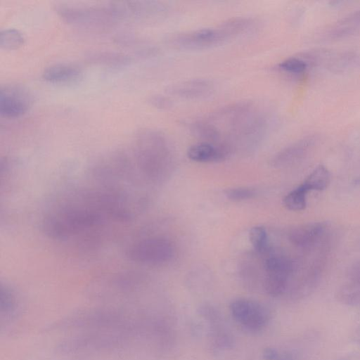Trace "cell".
Returning a JSON list of instances; mask_svg holds the SVG:
<instances>
[{
  "label": "cell",
  "instance_id": "11",
  "mask_svg": "<svg viewBox=\"0 0 360 360\" xmlns=\"http://www.w3.org/2000/svg\"><path fill=\"white\" fill-rule=\"evenodd\" d=\"M214 89L212 82L205 79H191L173 84L168 92L186 99H200L208 96Z\"/></svg>",
  "mask_w": 360,
  "mask_h": 360
},
{
  "label": "cell",
  "instance_id": "1",
  "mask_svg": "<svg viewBox=\"0 0 360 360\" xmlns=\"http://www.w3.org/2000/svg\"><path fill=\"white\" fill-rule=\"evenodd\" d=\"M117 222L104 195L95 187L70 193L45 212L41 226L49 238L68 240Z\"/></svg>",
  "mask_w": 360,
  "mask_h": 360
},
{
  "label": "cell",
  "instance_id": "10",
  "mask_svg": "<svg viewBox=\"0 0 360 360\" xmlns=\"http://www.w3.org/2000/svg\"><path fill=\"white\" fill-rule=\"evenodd\" d=\"M327 229L324 222H311L299 225L289 233V240L295 246L310 250L323 238Z\"/></svg>",
  "mask_w": 360,
  "mask_h": 360
},
{
  "label": "cell",
  "instance_id": "6",
  "mask_svg": "<svg viewBox=\"0 0 360 360\" xmlns=\"http://www.w3.org/2000/svg\"><path fill=\"white\" fill-rule=\"evenodd\" d=\"M174 255L172 243L160 237H149L136 240L127 245V258L133 262L158 265L169 262Z\"/></svg>",
  "mask_w": 360,
  "mask_h": 360
},
{
  "label": "cell",
  "instance_id": "24",
  "mask_svg": "<svg viewBox=\"0 0 360 360\" xmlns=\"http://www.w3.org/2000/svg\"><path fill=\"white\" fill-rule=\"evenodd\" d=\"M148 102L152 106L158 109H166L172 105V102L167 97L160 94L151 96Z\"/></svg>",
  "mask_w": 360,
  "mask_h": 360
},
{
  "label": "cell",
  "instance_id": "19",
  "mask_svg": "<svg viewBox=\"0 0 360 360\" xmlns=\"http://www.w3.org/2000/svg\"><path fill=\"white\" fill-rule=\"evenodd\" d=\"M308 191L300 184L288 193L283 199L284 205L292 211H301L307 205V194Z\"/></svg>",
  "mask_w": 360,
  "mask_h": 360
},
{
  "label": "cell",
  "instance_id": "25",
  "mask_svg": "<svg viewBox=\"0 0 360 360\" xmlns=\"http://www.w3.org/2000/svg\"><path fill=\"white\" fill-rule=\"evenodd\" d=\"M348 274L351 282L360 285V260L349 267Z\"/></svg>",
  "mask_w": 360,
  "mask_h": 360
},
{
  "label": "cell",
  "instance_id": "12",
  "mask_svg": "<svg viewBox=\"0 0 360 360\" xmlns=\"http://www.w3.org/2000/svg\"><path fill=\"white\" fill-rule=\"evenodd\" d=\"M230 150L224 145L201 141L191 146L187 151L188 158L198 162H218L229 154Z\"/></svg>",
  "mask_w": 360,
  "mask_h": 360
},
{
  "label": "cell",
  "instance_id": "15",
  "mask_svg": "<svg viewBox=\"0 0 360 360\" xmlns=\"http://www.w3.org/2000/svg\"><path fill=\"white\" fill-rule=\"evenodd\" d=\"M81 74V70L77 65L57 63L47 67L42 73V77L50 83H64L78 79Z\"/></svg>",
  "mask_w": 360,
  "mask_h": 360
},
{
  "label": "cell",
  "instance_id": "9",
  "mask_svg": "<svg viewBox=\"0 0 360 360\" xmlns=\"http://www.w3.org/2000/svg\"><path fill=\"white\" fill-rule=\"evenodd\" d=\"M31 96L22 86L6 84L0 89V114L7 118L23 115L31 104Z\"/></svg>",
  "mask_w": 360,
  "mask_h": 360
},
{
  "label": "cell",
  "instance_id": "5",
  "mask_svg": "<svg viewBox=\"0 0 360 360\" xmlns=\"http://www.w3.org/2000/svg\"><path fill=\"white\" fill-rule=\"evenodd\" d=\"M56 11L63 21L76 26L103 27L120 21L113 1L95 5L61 4Z\"/></svg>",
  "mask_w": 360,
  "mask_h": 360
},
{
  "label": "cell",
  "instance_id": "27",
  "mask_svg": "<svg viewBox=\"0 0 360 360\" xmlns=\"http://www.w3.org/2000/svg\"><path fill=\"white\" fill-rule=\"evenodd\" d=\"M357 22H360V11L353 13L348 17L345 18L342 21V24L343 25L347 23L350 24Z\"/></svg>",
  "mask_w": 360,
  "mask_h": 360
},
{
  "label": "cell",
  "instance_id": "13",
  "mask_svg": "<svg viewBox=\"0 0 360 360\" xmlns=\"http://www.w3.org/2000/svg\"><path fill=\"white\" fill-rule=\"evenodd\" d=\"M314 139L307 137L299 140L279 151L272 162L276 167H285L302 159L314 145Z\"/></svg>",
  "mask_w": 360,
  "mask_h": 360
},
{
  "label": "cell",
  "instance_id": "28",
  "mask_svg": "<svg viewBox=\"0 0 360 360\" xmlns=\"http://www.w3.org/2000/svg\"><path fill=\"white\" fill-rule=\"evenodd\" d=\"M275 360H293L292 356L290 354H284L281 355H278V356Z\"/></svg>",
  "mask_w": 360,
  "mask_h": 360
},
{
  "label": "cell",
  "instance_id": "18",
  "mask_svg": "<svg viewBox=\"0 0 360 360\" xmlns=\"http://www.w3.org/2000/svg\"><path fill=\"white\" fill-rule=\"evenodd\" d=\"M290 276L280 272H266L264 279V288L271 296H278L286 289Z\"/></svg>",
  "mask_w": 360,
  "mask_h": 360
},
{
  "label": "cell",
  "instance_id": "8",
  "mask_svg": "<svg viewBox=\"0 0 360 360\" xmlns=\"http://www.w3.org/2000/svg\"><path fill=\"white\" fill-rule=\"evenodd\" d=\"M233 318L240 325L251 331H259L269 321L267 309L261 304L248 299H237L229 306Z\"/></svg>",
  "mask_w": 360,
  "mask_h": 360
},
{
  "label": "cell",
  "instance_id": "23",
  "mask_svg": "<svg viewBox=\"0 0 360 360\" xmlns=\"http://www.w3.org/2000/svg\"><path fill=\"white\" fill-rule=\"evenodd\" d=\"M226 195L231 200L239 201L252 198L255 191L248 188H231L226 191Z\"/></svg>",
  "mask_w": 360,
  "mask_h": 360
},
{
  "label": "cell",
  "instance_id": "17",
  "mask_svg": "<svg viewBox=\"0 0 360 360\" xmlns=\"http://www.w3.org/2000/svg\"><path fill=\"white\" fill-rule=\"evenodd\" d=\"M330 182V174L322 165L317 166L305 179L302 185L309 192L311 191H323Z\"/></svg>",
  "mask_w": 360,
  "mask_h": 360
},
{
  "label": "cell",
  "instance_id": "21",
  "mask_svg": "<svg viewBox=\"0 0 360 360\" xmlns=\"http://www.w3.org/2000/svg\"><path fill=\"white\" fill-rule=\"evenodd\" d=\"M249 239L253 248L257 252H262L267 244V234L264 227L256 226L252 227L249 233Z\"/></svg>",
  "mask_w": 360,
  "mask_h": 360
},
{
  "label": "cell",
  "instance_id": "4",
  "mask_svg": "<svg viewBox=\"0 0 360 360\" xmlns=\"http://www.w3.org/2000/svg\"><path fill=\"white\" fill-rule=\"evenodd\" d=\"M253 21L248 18H236L215 27L172 34L166 39L167 44L180 50H203L223 44L248 31Z\"/></svg>",
  "mask_w": 360,
  "mask_h": 360
},
{
  "label": "cell",
  "instance_id": "22",
  "mask_svg": "<svg viewBox=\"0 0 360 360\" xmlns=\"http://www.w3.org/2000/svg\"><path fill=\"white\" fill-rule=\"evenodd\" d=\"M307 68V63L302 59L296 57L286 58L278 64L281 70L290 74L302 73Z\"/></svg>",
  "mask_w": 360,
  "mask_h": 360
},
{
  "label": "cell",
  "instance_id": "2",
  "mask_svg": "<svg viewBox=\"0 0 360 360\" xmlns=\"http://www.w3.org/2000/svg\"><path fill=\"white\" fill-rule=\"evenodd\" d=\"M267 129L266 116L250 101L223 106L191 126L193 134L202 141L222 144L230 150L232 144L243 146L257 144Z\"/></svg>",
  "mask_w": 360,
  "mask_h": 360
},
{
  "label": "cell",
  "instance_id": "7",
  "mask_svg": "<svg viewBox=\"0 0 360 360\" xmlns=\"http://www.w3.org/2000/svg\"><path fill=\"white\" fill-rule=\"evenodd\" d=\"M121 20L150 22L159 20L167 13L165 5L156 1H115Z\"/></svg>",
  "mask_w": 360,
  "mask_h": 360
},
{
  "label": "cell",
  "instance_id": "3",
  "mask_svg": "<svg viewBox=\"0 0 360 360\" xmlns=\"http://www.w3.org/2000/svg\"><path fill=\"white\" fill-rule=\"evenodd\" d=\"M130 154L141 178L149 180L158 178L171 158L166 137L160 131L148 128L136 134Z\"/></svg>",
  "mask_w": 360,
  "mask_h": 360
},
{
  "label": "cell",
  "instance_id": "26",
  "mask_svg": "<svg viewBox=\"0 0 360 360\" xmlns=\"http://www.w3.org/2000/svg\"><path fill=\"white\" fill-rule=\"evenodd\" d=\"M278 355L277 350L272 347H266L262 352L263 358L265 360H275Z\"/></svg>",
  "mask_w": 360,
  "mask_h": 360
},
{
  "label": "cell",
  "instance_id": "16",
  "mask_svg": "<svg viewBox=\"0 0 360 360\" xmlns=\"http://www.w3.org/2000/svg\"><path fill=\"white\" fill-rule=\"evenodd\" d=\"M91 63L111 68H120L130 63L131 58L123 53L111 51H96L86 56Z\"/></svg>",
  "mask_w": 360,
  "mask_h": 360
},
{
  "label": "cell",
  "instance_id": "20",
  "mask_svg": "<svg viewBox=\"0 0 360 360\" xmlns=\"http://www.w3.org/2000/svg\"><path fill=\"white\" fill-rule=\"evenodd\" d=\"M23 34L15 28H7L1 31L0 46L6 50H13L24 44Z\"/></svg>",
  "mask_w": 360,
  "mask_h": 360
},
{
  "label": "cell",
  "instance_id": "14",
  "mask_svg": "<svg viewBox=\"0 0 360 360\" xmlns=\"http://www.w3.org/2000/svg\"><path fill=\"white\" fill-rule=\"evenodd\" d=\"M20 302L15 290L8 284H1V321L8 326L19 315Z\"/></svg>",
  "mask_w": 360,
  "mask_h": 360
}]
</instances>
